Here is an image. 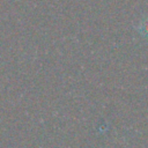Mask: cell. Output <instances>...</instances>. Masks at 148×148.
<instances>
[{"label":"cell","mask_w":148,"mask_h":148,"mask_svg":"<svg viewBox=\"0 0 148 148\" xmlns=\"http://www.w3.org/2000/svg\"><path fill=\"white\" fill-rule=\"evenodd\" d=\"M138 30L140 31V34H141L143 37H147V38H148V16H145V17L141 20V22L139 23Z\"/></svg>","instance_id":"cell-1"}]
</instances>
